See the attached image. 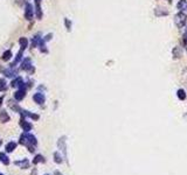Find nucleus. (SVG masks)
Instances as JSON below:
<instances>
[{"mask_svg":"<svg viewBox=\"0 0 187 175\" xmlns=\"http://www.w3.org/2000/svg\"><path fill=\"white\" fill-rule=\"evenodd\" d=\"M174 21H176V25H177V26H178L179 28H181V27L185 26V23H186V17H185L182 13L177 14L176 18H174Z\"/></svg>","mask_w":187,"mask_h":175,"instance_id":"nucleus-1","label":"nucleus"},{"mask_svg":"<svg viewBox=\"0 0 187 175\" xmlns=\"http://www.w3.org/2000/svg\"><path fill=\"white\" fill-rule=\"evenodd\" d=\"M25 18L27 20H32L33 19V7L31 4H26V11H25Z\"/></svg>","mask_w":187,"mask_h":175,"instance_id":"nucleus-2","label":"nucleus"},{"mask_svg":"<svg viewBox=\"0 0 187 175\" xmlns=\"http://www.w3.org/2000/svg\"><path fill=\"white\" fill-rule=\"evenodd\" d=\"M19 43H20V46H21V50L23 52L25 49H26V47L28 46V40L26 39V37H21V39L19 40Z\"/></svg>","mask_w":187,"mask_h":175,"instance_id":"nucleus-3","label":"nucleus"},{"mask_svg":"<svg viewBox=\"0 0 187 175\" xmlns=\"http://www.w3.org/2000/svg\"><path fill=\"white\" fill-rule=\"evenodd\" d=\"M34 101L37 102L39 104H42V103L45 102V96H43L42 93H36V95L34 96Z\"/></svg>","mask_w":187,"mask_h":175,"instance_id":"nucleus-4","label":"nucleus"},{"mask_svg":"<svg viewBox=\"0 0 187 175\" xmlns=\"http://www.w3.org/2000/svg\"><path fill=\"white\" fill-rule=\"evenodd\" d=\"M178 8L182 12L185 9H187V0H180L179 4H178Z\"/></svg>","mask_w":187,"mask_h":175,"instance_id":"nucleus-5","label":"nucleus"},{"mask_svg":"<svg viewBox=\"0 0 187 175\" xmlns=\"http://www.w3.org/2000/svg\"><path fill=\"white\" fill-rule=\"evenodd\" d=\"M173 56H174V58L181 57V49L179 47H176V48L173 49Z\"/></svg>","mask_w":187,"mask_h":175,"instance_id":"nucleus-6","label":"nucleus"},{"mask_svg":"<svg viewBox=\"0 0 187 175\" xmlns=\"http://www.w3.org/2000/svg\"><path fill=\"white\" fill-rule=\"evenodd\" d=\"M22 69H26V70H28L29 68H32V66H31V60L29 58H26L23 62H22Z\"/></svg>","mask_w":187,"mask_h":175,"instance_id":"nucleus-7","label":"nucleus"},{"mask_svg":"<svg viewBox=\"0 0 187 175\" xmlns=\"http://www.w3.org/2000/svg\"><path fill=\"white\" fill-rule=\"evenodd\" d=\"M12 58V52L11 50H6L5 53H4V55H3V60L4 61H8V60H11Z\"/></svg>","mask_w":187,"mask_h":175,"instance_id":"nucleus-8","label":"nucleus"},{"mask_svg":"<svg viewBox=\"0 0 187 175\" xmlns=\"http://www.w3.org/2000/svg\"><path fill=\"white\" fill-rule=\"evenodd\" d=\"M5 75L7 77H13L17 75V70H13V69H11V70H6L5 71Z\"/></svg>","mask_w":187,"mask_h":175,"instance_id":"nucleus-9","label":"nucleus"},{"mask_svg":"<svg viewBox=\"0 0 187 175\" xmlns=\"http://www.w3.org/2000/svg\"><path fill=\"white\" fill-rule=\"evenodd\" d=\"M23 96H25V90H23V89H22V90H19V91L15 93V98L19 99V101L23 98Z\"/></svg>","mask_w":187,"mask_h":175,"instance_id":"nucleus-10","label":"nucleus"},{"mask_svg":"<svg viewBox=\"0 0 187 175\" xmlns=\"http://www.w3.org/2000/svg\"><path fill=\"white\" fill-rule=\"evenodd\" d=\"M65 23H66V26H67V29L70 30V28H71V22H70L68 19H66V20H65Z\"/></svg>","mask_w":187,"mask_h":175,"instance_id":"nucleus-11","label":"nucleus"},{"mask_svg":"<svg viewBox=\"0 0 187 175\" xmlns=\"http://www.w3.org/2000/svg\"><path fill=\"white\" fill-rule=\"evenodd\" d=\"M178 96H179V98L185 99V92H184V90H179L178 91Z\"/></svg>","mask_w":187,"mask_h":175,"instance_id":"nucleus-12","label":"nucleus"},{"mask_svg":"<svg viewBox=\"0 0 187 175\" xmlns=\"http://www.w3.org/2000/svg\"><path fill=\"white\" fill-rule=\"evenodd\" d=\"M185 47H186V49H187V33L185 34Z\"/></svg>","mask_w":187,"mask_h":175,"instance_id":"nucleus-13","label":"nucleus"},{"mask_svg":"<svg viewBox=\"0 0 187 175\" xmlns=\"http://www.w3.org/2000/svg\"><path fill=\"white\" fill-rule=\"evenodd\" d=\"M1 102H3V98H0V105H1Z\"/></svg>","mask_w":187,"mask_h":175,"instance_id":"nucleus-14","label":"nucleus"}]
</instances>
